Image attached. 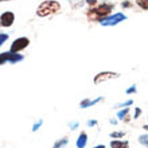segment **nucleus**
Returning <instances> with one entry per match:
<instances>
[{
  "instance_id": "1",
  "label": "nucleus",
  "mask_w": 148,
  "mask_h": 148,
  "mask_svg": "<svg viewBox=\"0 0 148 148\" xmlns=\"http://www.w3.org/2000/svg\"><path fill=\"white\" fill-rule=\"evenodd\" d=\"M61 8V5H59V3H57V1H45V3H42L40 5H39L38 8V15L39 16H47V15H51V14H54V12H57Z\"/></svg>"
},
{
  "instance_id": "2",
  "label": "nucleus",
  "mask_w": 148,
  "mask_h": 148,
  "mask_svg": "<svg viewBox=\"0 0 148 148\" xmlns=\"http://www.w3.org/2000/svg\"><path fill=\"white\" fill-rule=\"evenodd\" d=\"M112 8H113V5H110V4H102V5H100V7H97V8H93L89 14L90 19L100 20V18H104V16L108 15Z\"/></svg>"
},
{
  "instance_id": "3",
  "label": "nucleus",
  "mask_w": 148,
  "mask_h": 148,
  "mask_svg": "<svg viewBox=\"0 0 148 148\" xmlns=\"http://www.w3.org/2000/svg\"><path fill=\"white\" fill-rule=\"evenodd\" d=\"M27 46H28V39L27 38L16 39L15 42L12 43V46H11V53H19V51H22Z\"/></svg>"
},
{
  "instance_id": "4",
  "label": "nucleus",
  "mask_w": 148,
  "mask_h": 148,
  "mask_svg": "<svg viewBox=\"0 0 148 148\" xmlns=\"http://www.w3.org/2000/svg\"><path fill=\"white\" fill-rule=\"evenodd\" d=\"M23 59L22 55H18V53H4V54H0V65L7 61H11V62H16V61H20Z\"/></svg>"
},
{
  "instance_id": "5",
  "label": "nucleus",
  "mask_w": 148,
  "mask_h": 148,
  "mask_svg": "<svg viewBox=\"0 0 148 148\" xmlns=\"http://www.w3.org/2000/svg\"><path fill=\"white\" fill-rule=\"evenodd\" d=\"M14 20H15V16H14L12 12H4L1 18H0V23L3 24L4 27H10L14 23Z\"/></svg>"
},
{
  "instance_id": "6",
  "label": "nucleus",
  "mask_w": 148,
  "mask_h": 148,
  "mask_svg": "<svg viewBox=\"0 0 148 148\" xmlns=\"http://www.w3.org/2000/svg\"><path fill=\"white\" fill-rule=\"evenodd\" d=\"M123 19H125V16L123 15V14H116V15H113L112 18H108V19H104L101 22L104 26H110V24H116V23H119V22H121Z\"/></svg>"
},
{
  "instance_id": "7",
  "label": "nucleus",
  "mask_w": 148,
  "mask_h": 148,
  "mask_svg": "<svg viewBox=\"0 0 148 148\" xmlns=\"http://www.w3.org/2000/svg\"><path fill=\"white\" fill-rule=\"evenodd\" d=\"M116 77H119V74L117 73H100L97 75V77L94 78V82L96 84H100V82H102V81H105V79H109V78H116Z\"/></svg>"
},
{
  "instance_id": "8",
  "label": "nucleus",
  "mask_w": 148,
  "mask_h": 148,
  "mask_svg": "<svg viewBox=\"0 0 148 148\" xmlns=\"http://www.w3.org/2000/svg\"><path fill=\"white\" fill-rule=\"evenodd\" d=\"M110 145H112V148H128V143H127V141L123 143V141L116 140V141H112Z\"/></svg>"
},
{
  "instance_id": "9",
  "label": "nucleus",
  "mask_w": 148,
  "mask_h": 148,
  "mask_svg": "<svg viewBox=\"0 0 148 148\" xmlns=\"http://www.w3.org/2000/svg\"><path fill=\"white\" fill-rule=\"evenodd\" d=\"M86 140H88V139H86V133H82L81 136L78 137L77 145H78L79 148H84V147H85V144H86Z\"/></svg>"
},
{
  "instance_id": "10",
  "label": "nucleus",
  "mask_w": 148,
  "mask_h": 148,
  "mask_svg": "<svg viewBox=\"0 0 148 148\" xmlns=\"http://www.w3.org/2000/svg\"><path fill=\"white\" fill-rule=\"evenodd\" d=\"M136 3L140 5V8L141 10H147V7H148V3H147V0H136Z\"/></svg>"
},
{
  "instance_id": "11",
  "label": "nucleus",
  "mask_w": 148,
  "mask_h": 148,
  "mask_svg": "<svg viewBox=\"0 0 148 148\" xmlns=\"http://www.w3.org/2000/svg\"><path fill=\"white\" fill-rule=\"evenodd\" d=\"M7 38H8V35H7V34H0V46L3 45V42H4V40H7Z\"/></svg>"
},
{
  "instance_id": "12",
  "label": "nucleus",
  "mask_w": 148,
  "mask_h": 148,
  "mask_svg": "<svg viewBox=\"0 0 148 148\" xmlns=\"http://www.w3.org/2000/svg\"><path fill=\"white\" fill-rule=\"evenodd\" d=\"M96 148H105L104 145H98V147H96Z\"/></svg>"
},
{
  "instance_id": "13",
  "label": "nucleus",
  "mask_w": 148,
  "mask_h": 148,
  "mask_svg": "<svg viewBox=\"0 0 148 148\" xmlns=\"http://www.w3.org/2000/svg\"><path fill=\"white\" fill-rule=\"evenodd\" d=\"M5 1H8V0H5Z\"/></svg>"
}]
</instances>
